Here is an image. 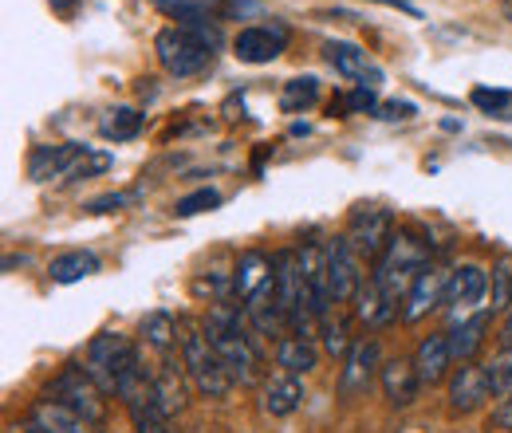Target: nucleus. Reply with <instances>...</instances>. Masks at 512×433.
<instances>
[{
    "instance_id": "c756f323",
    "label": "nucleus",
    "mask_w": 512,
    "mask_h": 433,
    "mask_svg": "<svg viewBox=\"0 0 512 433\" xmlns=\"http://www.w3.org/2000/svg\"><path fill=\"white\" fill-rule=\"evenodd\" d=\"M99 130H103V138H111V142H127V138H134V134L142 130V115H138L134 107H111V111L103 115Z\"/></svg>"
},
{
    "instance_id": "58836bf2",
    "label": "nucleus",
    "mask_w": 512,
    "mask_h": 433,
    "mask_svg": "<svg viewBox=\"0 0 512 433\" xmlns=\"http://www.w3.org/2000/svg\"><path fill=\"white\" fill-rule=\"evenodd\" d=\"M497 343H501V351H509V347H512V308L505 311V323H501V335H497Z\"/></svg>"
},
{
    "instance_id": "f03ea898",
    "label": "nucleus",
    "mask_w": 512,
    "mask_h": 433,
    "mask_svg": "<svg viewBox=\"0 0 512 433\" xmlns=\"http://www.w3.org/2000/svg\"><path fill=\"white\" fill-rule=\"evenodd\" d=\"M221 48V32L209 28V24H193V28H162L154 36V56L162 63L166 75L174 79H193L201 75L209 63H213V52Z\"/></svg>"
},
{
    "instance_id": "f3484780",
    "label": "nucleus",
    "mask_w": 512,
    "mask_h": 433,
    "mask_svg": "<svg viewBox=\"0 0 512 433\" xmlns=\"http://www.w3.org/2000/svg\"><path fill=\"white\" fill-rule=\"evenodd\" d=\"M414 371L422 378V386H438V382H446L449 374L457 371V359H453V347H449V331L426 335L414 347Z\"/></svg>"
},
{
    "instance_id": "7c9ffc66",
    "label": "nucleus",
    "mask_w": 512,
    "mask_h": 433,
    "mask_svg": "<svg viewBox=\"0 0 512 433\" xmlns=\"http://www.w3.org/2000/svg\"><path fill=\"white\" fill-rule=\"evenodd\" d=\"M323 327V351L331 355V359H347L351 355V347H355V339H351V327H347V319L343 315H327V319H320Z\"/></svg>"
},
{
    "instance_id": "bb28decb",
    "label": "nucleus",
    "mask_w": 512,
    "mask_h": 433,
    "mask_svg": "<svg viewBox=\"0 0 512 433\" xmlns=\"http://www.w3.org/2000/svg\"><path fill=\"white\" fill-rule=\"evenodd\" d=\"M158 8L166 16H174L182 28H193V24H209L217 12H225V0H158Z\"/></svg>"
},
{
    "instance_id": "393cba45",
    "label": "nucleus",
    "mask_w": 512,
    "mask_h": 433,
    "mask_svg": "<svg viewBox=\"0 0 512 433\" xmlns=\"http://www.w3.org/2000/svg\"><path fill=\"white\" fill-rule=\"evenodd\" d=\"M316 363H320V351H316L312 339H304V335H284V339L276 343V367L284 374H308V371H316Z\"/></svg>"
},
{
    "instance_id": "dca6fc26",
    "label": "nucleus",
    "mask_w": 512,
    "mask_h": 433,
    "mask_svg": "<svg viewBox=\"0 0 512 433\" xmlns=\"http://www.w3.org/2000/svg\"><path fill=\"white\" fill-rule=\"evenodd\" d=\"M300 280L308 292V304L316 311V319L331 315V284H327V248L308 241L300 248Z\"/></svg>"
},
{
    "instance_id": "5701e85b",
    "label": "nucleus",
    "mask_w": 512,
    "mask_h": 433,
    "mask_svg": "<svg viewBox=\"0 0 512 433\" xmlns=\"http://www.w3.org/2000/svg\"><path fill=\"white\" fill-rule=\"evenodd\" d=\"M394 315H398V304L386 296L375 280H367V284L359 288V296H355V319H359L367 331H379L386 323H394Z\"/></svg>"
},
{
    "instance_id": "37998d69",
    "label": "nucleus",
    "mask_w": 512,
    "mask_h": 433,
    "mask_svg": "<svg viewBox=\"0 0 512 433\" xmlns=\"http://www.w3.org/2000/svg\"><path fill=\"white\" fill-rule=\"evenodd\" d=\"M505 16H509V24H512V0H505Z\"/></svg>"
},
{
    "instance_id": "412c9836",
    "label": "nucleus",
    "mask_w": 512,
    "mask_h": 433,
    "mask_svg": "<svg viewBox=\"0 0 512 433\" xmlns=\"http://www.w3.org/2000/svg\"><path fill=\"white\" fill-rule=\"evenodd\" d=\"M182 371L186 367H178L174 359H162V367L154 371V410L162 414V418H174V414H182L186 410V386H182Z\"/></svg>"
},
{
    "instance_id": "f257e3e1",
    "label": "nucleus",
    "mask_w": 512,
    "mask_h": 433,
    "mask_svg": "<svg viewBox=\"0 0 512 433\" xmlns=\"http://www.w3.org/2000/svg\"><path fill=\"white\" fill-rule=\"evenodd\" d=\"M201 323H205V335H209L213 351L221 355V363L233 374V382L253 386L256 374H260V355H256L253 335H249L245 308H237V304H229V300H217L213 308L205 311Z\"/></svg>"
},
{
    "instance_id": "6e6552de",
    "label": "nucleus",
    "mask_w": 512,
    "mask_h": 433,
    "mask_svg": "<svg viewBox=\"0 0 512 433\" xmlns=\"http://www.w3.org/2000/svg\"><path fill=\"white\" fill-rule=\"evenodd\" d=\"M347 245L355 248L363 260H379L390 245V237H394V221H390V213L379 209V205H363V209H355L351 213V221H347Z\"/></svg>"
},
{
    "instance_id": "6ab92c4d",
    "label": "nucleus",
    "mask_w": 512,
    "mask_h": 433,
    "mask_svg": "<svg viewBox=\"0 0 512 433\" xmlns=\"http://www.w3.org/2000/svg\"><path fill=\"white\" fill-rule=\"evenodd\" d=\"M264 414H272V418H288V414H296L300 406H304V382H300V374H284L276 371L272 378H264Z\"/></svg>"
},
{
    "instance_id": "7ed1b4c3",
    "label": "nucleus",
    "mask_w": 512,
    "mask_h": 433,
    "mask_svg": "<svg viewBox=\"0 0 512 433\" xmlns=\"http://www.w3.org/2000/svg\"><path fill=\"white\" fill-rule=\"evenodd\" d=\"M178 355H182V367L190 374V382L197 386V394L205 398H225L237 382L229 367L221 363V355L213 351L209 335H205V323L197 319H178Z\"/></svg>"
},
{
    "instance_id": "ea45409f",
    "label": "nucleus",
    "mask_w": 512,
    "mask_h": 433,
    "mask_svg": "<svg viewBox=\"0 0 512 433\" xmlns=\"http://www.w3.org/2000/svg\"><path fill=\"white\" fill-rule=\"evenodd\" d=\"M48 4H52L56 12H71V8H75V0H48Z\"/></svg>"
},
{
    "instance_id": "0eeeda50",
    "label": "nucleus",
    "mask_w": 512,
    "mask_h": 433,
    "mask_svg": "<svg viewBox=\"0 0 512 433\" xmlns=\"http://www.w3.org/2000/svg\"><path fill=\"white\" fill-rule=\"evenodd\" d=\"M327 284H331V304H355L359 288L367 284L363 256L347 245V237H335L327 245Z\"/></svg>"
},
{
    "instance_id": "b1692460",
    "label": "nucleus",
    "mask_w": 512,
    "mask_h": 433,
    "mask_svg": "<svg viewBox=\"0 0 512 433\" xmlns=\"http://www.w3.org/2000/svg\"><path fill=\"white\" fill-rule=\"evenodd\" d=\"M485 331H489V311H473L469 319H457V323L449 327L453 359H457V363H473V355H477L481 343H485Z\"/></svg>"
},
{
    "instance_id": "4c0bfd02",
    "label": "nucleus",
    "mask_w": 512,
    "mask_h": 433,
    "mask_svg": "<svg viewBox=\"0 0 512 433\" xmlns=\"http://www.w3.org/2000/svg\"><path fill=\"white\" fill-rule=\"evenodd\" d=\"M123 205H127V197H123V193H111V197L91 201V205H87V213H115V209H123Z\"/></svg>"
},
{
    "instance_id": "a19ab883",
    "label": "nucleus",
    "mask_w": 512,
    "mask_h": 433,
    "mask_svg": "<svg viewBox=\"0 0 512 433\" xmlns=\"http://www.w3.org/2000/svg\"><path fill=\"white\" fill-rule=\"evenodd\" d=\"M383 4H394V8H406V12H418L410 0H383Z\"/></svg>"
},
{
    "instance_id": "a211bd4d",
    "label": "nucleus",
    "mask_w": 512,
    "mask_h": 433,
    "mask_svg": "<svg viewBox=\"0 0 512 433\" xmlns=\"http://www.w3.org/2000/svg\"><path fill=\"white\" fill-rule=\"evenodd\" d=\"M379 382H383L386 402L398 406V410L414 406V398L422 390V378L414 371V359H386L383 371H379Z\"/></svg>"
},
{
    "instance_id": "79ce46f5",
    "label": "nucleus",
    "mask_w": 512,
    "mask_h": 433,
    "mask_svg": "<svg viewBox=\"0 0 512 433\" xmlns=\"http://www.w3.org/2000/svg\"><path fill=\"white\" fill-rule=\"evenodd\" d=\"M12 433H40V430H36V426H32V422H28V426H24V430H20V426H16V430H12Z\"/></svg>"
},
{
    "instance_id": "2f4dec72",
    "label": "nucleus",
    "mask_w": 512,
    "mask_h": 433,
    "mask_svg": "<svg viewBox=\"0 0 512 433\" xmlns=\"http://www.w3.org/2000/svg\"><path fill=\"white\" fill-rule=\"evenodd\" d=\"M316 99H320V79L304 75V79H292V83L284 87V95H280V107H284L288 115H296V111H308Z\"/></svg>"
},
{
    "instance_id": "4be33fe9",
    "label": "nucleus",
    "mask_w": 512,
    "mask_h": 433,
    "mask_svg": "<svg viewBox=\"0 0 512 433\" xmlns=\"http://www.w3.org/2000/svg\"><path fill=\"white\" fill-rule=\"evenodd\" d=\"M272 276H276V264H272L264 252H256V248L241 252V256H237V268H233V296L245 304L256 288H264Z\"/></svg>"
},
{
    "instance_id": "c85d7f7f",
    "label": "nucleus",
    "mask_w": 512,
    "mask_h": 433,
    "mask_svg": "<svg viewBox=\"0 0 512 433\" xmlns=\"http://www.w3.org/2000/svg\"><path fill=\"white\" fill-rule=\"evenodd\" d=\"M489 308L509 311L512 308V256H497L489 268Z\"/></svg>"
},
{
    "instance_id": "ddd939ff",
    "label": "nucleus",
    "mask_w": 512,
    "mask_h": 433,
    "mask_svg": "<svg viewBox=\"0 0 512 433\" xmlns=\"http://www.w3.org/2000/svg\"><path fill=\"white\" fill-rule=\"evenodd\" d=\"M379 371H383L379 339H355V347H351V355L343 359V371H339V394H343V398L363 394Z\"/></svg>"
},
{
    "instance_id": "f8f14e48",
    "label": "nucleus",
    "mask_w": 512,
    "mask_h": 433,
    "mask_svg": "<svg viewBox=\"0 0 512 433\" xmlns=\"http://www.w3.org/2000/svg\"><path fill=\"white\" fill-rule=\"evenodd\" d=\"M91 154V146H79V142H60V146H36L32 158H28V178L32 182H56L79 170V162Z\"/></svg>"
},
{
    "instance_id": "aec40b11",
    "label": "nucleus",
    "mask_w": 512,
    "mask_h": 433,
    "mask_svg": "<svg viewBox=\"0 0 512 433\" xmlns=\"http://www.w3.org/2000/svg\"><path fill=\"white\" fill-rule=\"evenodd\" d=\"M28 422H32L40 433H99V426H95V422L79 418L75 410H67V406L52 402V398H40V402L32 406Z\"/></svg>"
},
{
    "instance_id": "1a4fd4ad",
    "label": "nucleus",
    "mask_w": 512,
    "mask_h": 433,
    "mask_svg": "<svg viewBox=\"0 0 512 433\" xmlns=\"http://www.w3.org/2000/svg\"><path fill=\"white\" fill-rule=\"evenodd\" d=\"M446 398L453 414H473V410H481L489 398H497L489 367H481V363H461L457 371L449 374Z\"/></svg>"
},
{
    "instance_id": "e433bc0d",
    "label": "nucleus",
    "mask_w": 512,
    "mask_h": 433,
    "mask_svg": "<svg viewBox=\"0 0 512 433\" xmlns=\"http://www.w3.org/2000/svg\"><path fill=\"white\" fill-rule=\"evenodd\" d=\"M379 119H414V103H406V99H390V103H379V111H375Z\"/></svg>"
},
{
    "instance_id": "f704fd0d",
    "label": "nucleus",
    "mask_w": 512,
    "mask_h": 433,
    "mask_svg": "<svg viewBox=\"0 0 512 433\" xmlns=\"http://www.w3.org/2000/svg\"><path fill=\"white\" fill-rule=\"evenodd\" d=\"M489 374H493V390H497V398L505 402L512 398V347L509 351H501V355H493V363H485Z\"/></svg>"
},
{
    "instance_id": "9d476101",
    "label": "nucleus",
    "mask_w": 512,
    "mask_h": 433,
    "mask_svg": "<svg viewBox=\"0 0 512 433\" xmlns=\"http://www.w3.org/2000/svg\"><path fill=\"white\" fill-rule=\"evenodd\" d=\"M489 300V268L481 264H457L449 272V288H446V308L453 311V323L457 319H469V311H481Z\"/></svg>"
},
{
    "instance_id": "4468645a",
    "label": "nucleus",
    "mask_w": 512,
    "mask_h": 433,
    "mask_svg": "<svg viewBox=\"0 0 512 433\" xmlns=\"http://www.w3.org/2000/svg\"><path fill=\"white\" fill-rule=\"evenodd\" d=\"M323 60L331 63L339 75L355 79L359 87H371V91L383 87V71L371 63V56H367L359 44H351V40H327V44H323Z\"/></svg>"
},
{
    "instance_id": "72a5a7b5",
    "label": "nucleus",
    "mask_w": 512,
    "mask_h": 433,
    "mask_svg": "<svg viewBox=\"0 0 512 433\" xmlns=\"http://www.w3.org/2000/svg\"><path fill=\"white\" fill-rule=\"evenodd\" d=\"M217 205H221V193H217V189H197V193H190V197H178L174 213H178V217H197V213L217 209Z\"/></svg>"
},
{
    "instance_id": "cd10ccee",
    "label": "nucleus",
    "mask_w": 512,
    "mask_h": 433,
    "mask_svg": "<svg viewBox=\"0 0 512 433\" xmlns=\"http://www.w3.org/2000/svg\"><path fill=\"white\" fill-rule=\"evenodd\" d=\"M91 272H99V256H95V252H64V256H56L52 268H48V276H52L56 284H75V280H83V276H91Z\"/></svg>"
},
{
    "instance_id": "c9c22d12",
    "label": "nucleus",
    "mask_w": 512,
    "mask_h": 433,
    "mask_svg": "<svg viewBox=\"0 0 512 433\" xmlns=\"http://www.w3.org/2000/svg\"><path fill=\"white\" fill-rule=\"evenodd\" d=\"M130 422H134V433H174L170 430V418H162V414L154 410V402L130 410Z\"/></svg>"
},
{
    "instance_id": "a878e982",
    "label": "nucleus",
    "mask_w": 512,
    "mask_h": 433,
    "mask_svg": "<svg viewBox=\"0 0 512 433\" xmlns=\"http://www.w3.org/2000/svg\"><path fill=\"white\" fill-rule=\"evenodd\" d=\"M138 335H142V343H146L150 351H158L162 359H174V347H178V323H174L170 311H150V315L142 319Z\"/></svg>"
},
{
    "instance_id": "9b49d317",
    "label": "nucleus",
    "mask_w": 512,
    "mask_h": 433,
    "mask_svg": "<svg viewBox=\"0 0 512 433\" xmlns=\"http://www.w3.org/2000/svg\"><path fill=\"white\" fill-rule=\"evenodd\" d=\"M449 272L453 268H442V264H426L422 268V276L414 280V288L402 300V323H418V319H426L430 311H438L446 304Z\"/></svg>"
},
{
    "instance_id": "473e14b6",
    "label": "nucleus",
    "mask_w": 512,
    "mask_h": 433,
    "mask_svg": "<svg viewBox=\"0 0 512 433\" xmlns=\"http://www.w3.org/2000/svg\"><path fill=\"white\" fill-rule=\"evenodd\" d=\"M473 107H481L485 115H497V119H512V91H505V87H477L473 91Z\"/></svg>"
},
{
    "instance_id": "20e7f679",
    "label": "nucleus",
    "mask_w": 512,
    "mask_h": 433,
    "mask_svg": "<svg viewBox=\"0 0 512 433\" xmlns=\"http://www.w3.org/2000/svg\"><path fill=\"white\" fill-rule=\"evenodd\" d=\"M426 264H430V248L422 245L414 233H402V229H398V233L390 237L386 252L375 260L371 280L383 288L394 304H402V300H406V292L414 288V280L422 276V268H426Z\"/></svg>"
},
{
    "instance_id": "39448f33",
    "label": "nucleus",
    "mask_w": 512,
    "mask_h": 433,
    "mask_svg": "<svg viewBox=\"0 0 512 433\" xmlns=\"http://www.w3.org/2000/svg\"><path fill=\"white\" fill-rule=\"evenodd\" d=\"M138 347L130 343L127 335L119 331H99L91 343H87V359H83V371L99 382L103 394H119V382L127 378V371L138 363Z\"/></svg>"
},
{
    "instance_id": "423d86ee",
    "label": "nucleus",
    "mask_w": 512,
    "mask_h": 433,
    "mask_svg": "<svg viewBox=\"0 0 512 433\" xmlns=\"http://www.w3.org/2000/svg\"><path fill=\"white\" fill-rule=\"evenodd\" d=\"M48 398L67 406V410H75L79 418H87L95 426L107 422V394L99 390V382L91 374L83 371V367H75V363L64 367V371L48 382Z\"/></svg>"
},
{
    "instance_id": "2eb2a0df",
    "label": "nucleus",
    "mask_w": 512,
    "mask_h": 433,
    "mask_svg": "<svg viewBox=\"0 0 512 433\" xmlns=\"http://www.w3.org/2000/svg\"><path fill=\"white\" fill-rule=\"evenodd\" d=\"M284 44H288V28L284 24H272V28H264V24H253V28H241L237 32V40H233V56L241 63H272L280 52H284Z\"/></svg>"
}]
</instances>
